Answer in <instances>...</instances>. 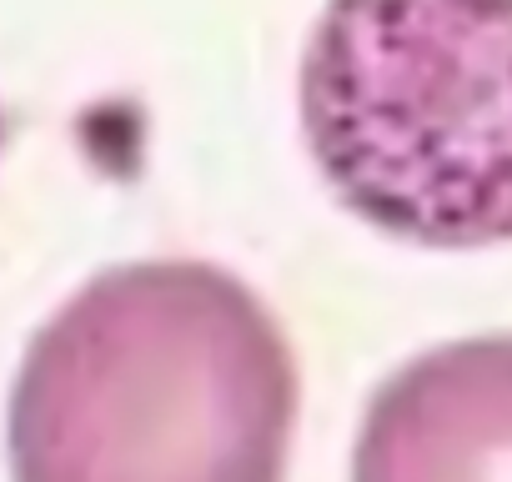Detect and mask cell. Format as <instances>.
Returning a JSON list of instances; mask_svg holds the SVG:
<instances>
[{
    "instance_id": "cell-1",
    "label": "cell",
    "mask_w": 512,
    "mask_h": 482,
    "mask_svg": "<svg viewBox=\"0 0 512 482\" xmlns=\"http://www.w3.org/2000/svg\"><path fill=\"white\" fill-rule=\"evenodd\" d=\"M302 407L272 307L211 262L91 277L11 387L16 482H282Z\"/></svg>"
},
{
    "instance_id": "cell-3",
    "label": "cell",
    "mask_w": 512,
    "mask_h": 482,
    "mask_svg": "<svg viewBox=\"0 0 512 482\" xmlns=\"http://www.w3.org/2000/svg\"><path fill=\"white\" fill-rule=\"evenodd\" d=\"M352 482H512V337H467L392 372Z\"/></svg>"
},
{
    "instance_id": "cell-2",
    "label": "cell",
    "mask_w": 512,
    "mask_h": 482,
    "mask_svg": "<svg viewBox=\"0 0 512 482\" xmlns=\"http://www.w3.org/2000/svg\"><path fill=\"white\" fill-rule=\"evenodd\" d=\"M302 136L367 226L417 247L512 241V0H327Z\"/></svg>"
}]
</instances>
